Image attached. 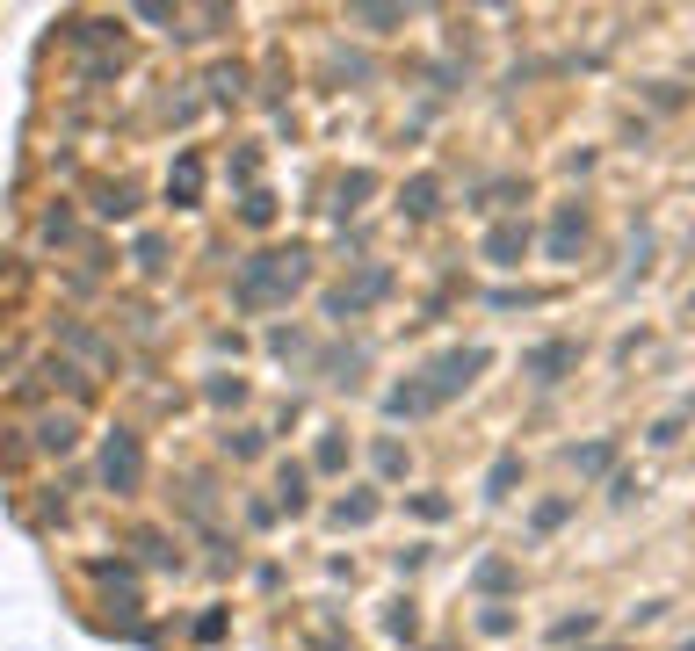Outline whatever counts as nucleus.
I'll use <instances>...</instances> for the list:
<instances>
[{"mask_svg": "<svg viewBox=\"0 0 695 651\" xmlns=\"http://www.w3.org/2000/svg\"><path fill=\"white\" fill-rule=\"evenodd\" d=\"M297 275H305V268H297V254H261L247 275H239V297H247V304H276V297L297 290Z\"/></svg>", "mask_w": 695, "mask_h": 651, "instance_id": "obj_1", "label": "nucleus"}, {"mask_svg": "<svg viewBox=\"0 0 695 651\" xmlns=\"http://www.w3.org/2000/svg\"><path fill=\"white\" fill-rule=\"evenodd\" d=\"M478 369H486V348H457V355H442V362L428 369V384H420V391H428V406H442V398H457V391L478 377Z\"/></svg>", "mask_w": 695, "mask_h": 651, "instance_id": "obj_2", "label": "nucleus"}, {"mask_svg": "<svg viewBox=\"0 0 695 651\" xmlns=\"http://www.w3.org/2000/svg\"><path fill=\"white\" fill-rule=\"evenodd\" d=\"M138 471H145L138 442H131V434H109V449H102V478H109L116 492H131V485H138Z\"/></svg>", "mask_w": 695, "mask_h": 651, "instance_id": "obj_3", "label": "nucleus"}, {"mask_svg": "<svg viewBox=\"0 0 695 651\" xmlns=\"http://www.w3.org/2000/svg\"><path fill=\"white\" fill-rule=\"evenodd\" d=\"M572 362H580V348H572V340H551V348L529 355V377L536 384H558V369H572Z\"/></svg>", "mask_w": 695, "mask_h": 651, "instance_id": "obj_4", "label": "nucleus"}, {"mask_svg": "<svg viewBox=\"0 0 695 651\" xmlns=\"http://www.w3.org/2000/svg\"><path fill=\"white\" fill-rule=\"evenodd\" d=\"M522 246H529V232H522V225H500V232L486 239V254H493L500 268H515V254H522Z\"/></svg>", "mask_w": 695, "mask_h": 651, "instance_id": "obj_5", "label": "nucleus"}, {"mask_svg": "<svg viewBox=\"0 0 695 651\" xmlns=\"http://www.w3.org/2000/svg\"><path fill=\"white\" fill-rule=\"evenodd\" d=\"M580 239H587V225H580V210H558V232H551V254L565 261V254H572V246H580Z\"/></svg>", "mask_w": 695, "mask_h": 651, "instance_id": "obj_6", "label": "nucleus"}, {"mask_svg": "<svg viewBox=\"0 0 695 651\" xmlns=\"http://www.w3.org/2000/svg\"><path fill=\"white\" fill-rule=\"evenodd\" d=\"M196 189H203V167H196V160H181V174L167 181V196H174V203H196Z\"/></svg>", "mask_w": 695, "mask_h": 651, "instance_id": "obj_7", "label": "nucleus"}, {"mask_svg": "<svg viewBox=\"0 0 695 651\" xmlns=\"http://www.w3.org/2000/svg\"><path fill=\"white\" fill-rule=\"evenodd\" d=\"M515 478H522V463H515V456H500V463H493V478H486V485H493V500H507V485H515Z\"/></svg>", "mask_w": 695, "mask_h": 651, "instance_id": "obj_8", "label": "nucleus"}, {"mask_svg": "<svg viewBox=\"0 0 695 651\" xmlns=\"http://www.w3.org/2000/svg\"><path fill=\"white\" fill-rule=\"evenodd\" d=\"M406 210H413V217H428V210H435V181H428V174H420L413 189H406Z\"/></svg>", "mask_w": 695, "mask_h": 651, "instance_id": "obj_9", "label": "nucleus"}, {"mask_svg": "<svg viewBox=\"0 0 695 651\" xmlns=\"http://www.w3.org/2000/svg\"><path fill=\"white\" fill-rule=\"evenodd\" d=\"M95 210H102V217H124V210H131V189H124V181H116V189H102Z\"/></svg>", "mask_w": 695, "mask_h": 651, "instance_id": "obj_10", "label": "nucleus"}, {"mask_svg": "<svg viewBox=\"0 0 695 651\" xmlns=\"http://www.w3.org/2000/svg\"><path fill=\"white\" fill-rule=\"evenodd\" d=\"M283 507H305V471H297V463L283 471Z\"/></svg>", "mask_w": 695, "mask_h": 651, "instance_id": "obj_11", "label": "nucleus"}, {"mask_svg": "<svg viewBox=\"0 0 695 651\" xmlns=\"http://www.w3.org/2000/svg\"><path fill=\"white\" fill-rule=\"evenodd\" d=\"M688 304H695V297H688Z\"/></svg>", "mask_w": 695, "mask_h": 651, "instance_id": "obj_12", "label": "nucleus"}]
</instances>
